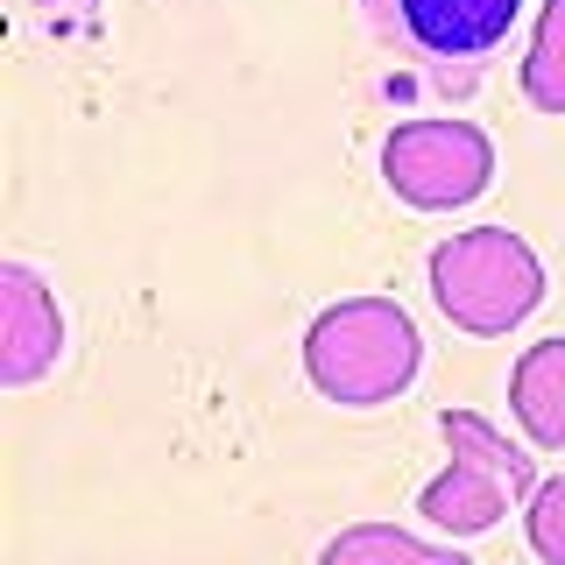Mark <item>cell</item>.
Wrapping results in <instances>:
<instances>
[{"label": "cell", "mask_w": 565, "mask_h": 565, "mask_svg": "<svg viewBox=\"0 0 565 565\" xmlns=\"http://www.w3.org/2000/svg\"><path fill=\"white\" fill-rule=\"evenodd\" d=\"M424 367V340L396 297H347L318 311L305 332V375L340 411H375L396 403Z\"/></svg>", "instance_id": "1"}, {"label": "cell", "mask_w": 565, "mask_h": 565, "mask_svg": "<svg viewBox=\"0 0 565 565\" xmlns=\"http://www.w3.org/2000/svg\"><path fill=\"white\" fill-rule=\"evenodd\" d=\"M431 305L473 340H502L544 305V262L509 226H473L431 247Z\"/></svg>", "instance_id": "2"}, {"label": "cell", "mask_w": 565, "mask_h": 565, "mask_svg": "<svg viewBox=\"0 0 565 565\" xmlns=\"http://www.w3.org/2000/svg\"><path fill=\"white\" fill-rule=\"evenodd\" d=\"M438 431H446L452 459H446V473L424 481V494H417V516L431 523L438 537H452V544L481 537V530H494L516 502H530V459L509 446L488 417L446 411Z\"/></svg>", "instance_id": "3"}, {"label": "cell", "mask_w": 565, "mask_h": 565, "mask_svg": "<svg viewBox=\"0 0 565 565\" xmlns=\"http://www.w3.org/2000/svg\"><path fill=\"white\" fill-rule=\"evenodd\" d=\"M382 184L411 212H459L494 184V141L473 120H396L382 141Z\"/></svg>", "instance_id": "4"}, {"label": "cell", "mask_w": 565, "mask_h": 565, "mask_svg": "<svg viewBox=\"0 0 565 565\" xmlns=\"http://www.w3.org/2000/svg\"><path fill=\"white\" fill-rule=\"evenodd\" d=\"M64 361V311L57 290L29 262H0V382L35 388Z\"/></svg>", "instance_id": "5"}, {"label": "cell", "mask_w": 565, "mask_h": 565, "mask_svg": "<svg viewBox=\"0 0 565 565\" xmlns=\"http://www.w3.org/2000/svg\"><path fill=\"white\" fill-rule=\"evenodd\" d=\"M396 8H403V29L431 57H481L509 35L523 0H396Z\"/></svg>", "instance_id": "6"}, {"label": "cell", "mask_w": 565, "mask_h": 565, "mask_svg": "<svg viewBox=\"0 0 565 565\" xmlns=\"http://www.w3.org/2000/svg\"><path fill=\"white\" fill-rule=\"evenodd\" d=\"M509 417L523 424V438L537 452H565V332L516 353V367H509Z\"/></svg>", "instance_id": "7"}, {"label": "cell", "mask_w": 565, "mask_h": 565, "mask_svg": "<svg viewBox=\"0 0 565 565\" xmlns=\"http://www.w3.org/2000/svg\"><path fill=\"white\" fill-rule=\"evenodd\" d=\"M388 558H403V565H446V558H459V544L452 537L424 544V537H411V530H396V523H361V530H340V537L326 544V565H388Z\"/></svg>", "instance_id": "8"}, {"label": "cell", "mask_w": 565, "mask_h": 565, "mask_svg": "<svg viewBox=\"0 0 565 565\" xmlns=\"http://www.w3.org/2000/svg\"><path fill=\"white\" fill-rule=\"evenodd\" d=\"M523 99L537 114L565 120V0L537 8V29H530V50H523Z\"/></svg>", "instance_id": "9"}, {"label": "cell", "mask_w": 565, "mask_h": 565, "mask_svg": "<svg viewBox=\"0 0 565 565\" xmlns=\"http://www.w3.org/2000/svg\"><path fill=\"white\" fill-rule=\"evenodd\" d=\"M523 537L544 565H565V473H552L544 488H530L523 502Z\"/></svg>", "instance_id": "10"}]
</instances>
